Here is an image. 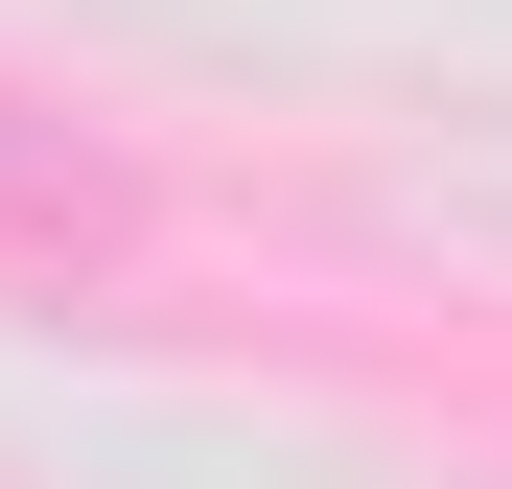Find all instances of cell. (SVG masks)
I'll list each match as a JSON object with an SVG mask.
<instances>
[{
	"instance_id": "obj_1",
	"label": "cell",
	"mask_w": 512,
	"mask_h": 489,
	"mask_svg": "<svg viewBox=\"0 0 512 489\" xmlns=\"http://www.w3.org/2000/svg\"><path fill=\"white\" fill-rule=\"evenodd\" d=\"M94 233H117V163L47 94H0V257H94Z\"/></svg>"
}]
</instances>
